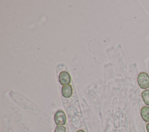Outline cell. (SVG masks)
<instances>
[{"label":"cell","instance_id":"7a4b0ae2","mask_svg":"<svg viewBox=\"0 0 149 132\" xmlns=\"http://www.w3.org/2000/svg\"><path fill=\"white\" fill-rule=\"evenodd\" d=\"M54 121L58 126H62L65 124L66 122V117L63 110H59L56 112L54 115Z\"/></svg>","mask_w":149,"mask_h":132},{"label":"cell","instance_id":"9c48e42d","mask_svg":"<svg viewBox=\"0 0 149 132\" xmlns=\"http://www.w3.org/2000/svg\"><path fill=\"white\" fill-rule=\"evenodd\" d=\"M76 132H86V131H84V130H77Z\"/></svg>","mask_w":149,"mask_h":132},{"label":"cell","instance_id":"6da1fadb","mask_svg":"<svg viewBox=\"0 0 149 132\" xmlns=\"http://www.w3.org/2000/svg\"><path fill=\"white\" fill-rule=\"evenodd\" d=\"M137 83L142 89H147L149 87V76L145 72H141L137 76Z\"/></svg>","mask_w":149,"mask_h":132},{"label":"cell","instance_id":"ba28073f","mask_svg":"<svg viewBox=\"0 0 149 132\" xmlns=\"http://www.w3.org/2000/svg\"><path fill=\"white\" fill-rule=\"evenodd\" d=\"M146 129H147V132H149V122L146 125Z\"/></svg>","mask_w":149,"mask_h":132},{"label":"cell","instance_id":"277c9868","mask_svg":"<svg viewBox=\"0 0 149 132\" xmlns=\"http://www.w3.org/2000/svg\"><path fill=\"white\" fill-rule=\"evenodd\" d=\"M62 94L65 98H69L72 94V87L70 85H64L62 87Z\"/></svg>","mask_w":149,"mask_h":132},{"label":"cell","instance_id":"3957f363","mask_svg":"<svg viewBox=\"0 0 149 132\" xmlns=\"http://www.w3.org/2000/svg\"><path fill=\"white\" fill-rule=\"evenodd\" d=\"M59 81L61 84L64 85L69 84L71 81L69 73L66 71H62L59 74Z\"/></svg>","mask_w":149,"mask_h":132},{"label":"cell","instance_id":"52a82bcc","mask_svg":"<svg viewBox=\"0 0 149 132\" xmlns=\"http://www.w3.org/2000/svg\"><path fill=\"white\" fill-rule=\"evenodd\" d=\"M54 132H66V128L63 126H57Z\"/></svg>","mask_w":149,"mask_h":132},{"label":"cell","instance_id":"8992f818","mask_svg":"<svg viewBox=\"0 0 149 132\" xmlns=\"http://www.w3.org/2000/svg\"><path fill=\"white\" fill-rule=\"evenodd\" d=\"M141 98L146 105L149 106V90H145L141 92Z\"/></svg>","mask_w":149,"mask_h":132},{"label":"cell","instance_id":"5b68a950","mask_svg":"<svg viewBox=\"0 0 149 132\" xmlns=\"http://www.w3.org/2000/svg\"><path fill=\"white\" fill-rule=\"evenodd\" d=\"M140 114L144 121L146 122H149V106H143L141 109Z\"/></svg>","mask_w":149,"mask_h":132}]
</instances>
